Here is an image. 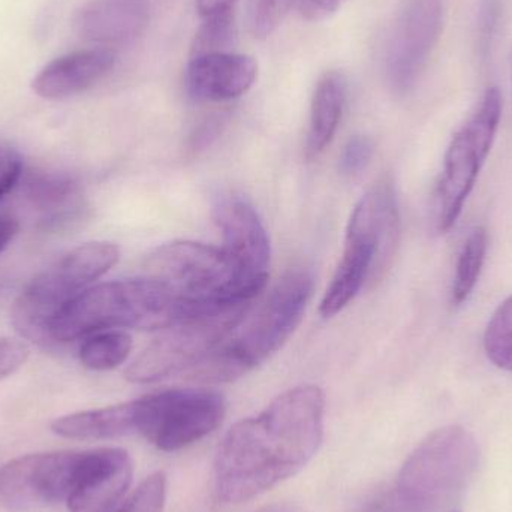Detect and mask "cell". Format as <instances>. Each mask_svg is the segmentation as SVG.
<instances>
[{
    "label": "cell",
    "mask_w": 512,
    "mask_h": 512,
    "mask_svg": "<svg viewBox=\"0 0 512 512\" xmlns=\"http://www.w3.org/2000/svg\"><path fill=\"white\" fill-rule=\"evenodd\" d=\"M484 351L496 367L512 372V295L493 313L484 333Z\"/></svg>",
    "instance_id": "603a6c76"
},
{
    "label": "cell",
    "mask_w": 512,
    "mask_h": 512,
    "mask_svg": "<svg viewBox=\"0 0 512 512\" xmlns=\"http://www.w3.org/2000/svg\"><path fill=\"white\" fill-rule=\"evenodd\" d=\"M501 116V90L490 87L477 110L451 140L433 195L432 222L436 233H448L456 225L492 150Z\"/></svg>",
    "instance_id": "ba28073f"
},
{
    "label": "cell",
    "mask_w": 512,
    "mask_h": 512,
    "mask_svg": "<svg viewBox=\"0 0 512 512\" xmlns=\"http://www.w3.org/2000/svg\"><path fill=\"white\" fill-rule=\"evenodd\" d=\"M227 414V400L209 388H174L134 400L135 433L173 453L215 432Z\"/></svg>",
    "instance_id": "9c48e42d"
},
{
    "label": "cell",
    "mask_w": 512,
    "mask_h": 512,
    "mask_svg": "<svg viewBox=\"0 0 512 512\" xmlns=\"http://www.w3.org/2000/svg\"><path fill=\"white\" fill-rule=\"evenodd\" d=\"M20 224L8 213H0V254L8 248L9 243L17 236Z\"/></svg>",
    "instance_id": "1f68e13d"
},
{
    "label": "cell",
    "mask_w": 512,
    "mask_h": 512,
    "mask_svg": "<svg viewBox=\"0 0 512 512\" xmlns=\"http://www.w3.org/2000/svg\"><path fill=\"white\" fill-rule=\"evenodd\" d=\"M258 77V63L246 54L191 56L185 71L186 92L198 102H227L249 92Z\"/></svg>",
    "instance_id": "5bb4252c"
},
{
    "label": "cell",
    "mask_w": 512,
    "mask_h": 512,
    "mask_svg": "<svg viewBox=\"0 0 512 512\" xmlns=\"http://www.w3.org/2000/svg\"><path fill=\"white\" fill-rule=\"evenodd\" d=\"M23 176V161L15 153H6L0 159V201L12 191Z\"/></svg>",
    "instance_id": "f546056e"
},
{
    "label": "cell",
    "mask_w": 512,
    "mask_h": 512,
    "mask_svg": "<svg viewBox=\"0 0 512 512\" xmlns=\"http://www.w3.org/2000/svg\"><path fill=\"white\" fill-rule=\"evenodd\" d=\"M454 512V511H453Z\"/></svg>",
    "instance_id": "d590c367"
},
{
    "label": "cell",
    "mask_w": 512,
    "mask_h": 512,
    "mask_svg": "<svg viewBox=\"0 0 512 512\" xmlns=\"http://www.w3.org/2000/svg\"><path fill=\"white\" fill-rule=\"evenodd\" d=\"M237 0H197V9L201 17L206 18L219 12L234 11Z\"/></svg>",
    "instance_id": "d6a6232c"
},
{
    "label": "cell",
    "mask_w": 512,
    "mask_h": 512,
    "mask_svg": "<svg viewBox=\"0 0 512 512\" xmlns=\"http://www.w3.org/2000/svg\"><path fill=\"white\" fill-rule=\"evenodd\" d=\"M29 352L26 343L21 340L2 337L0 339V381L17 372L26 363Z\"/></svg>",
    "instance_id": "f1b7e54d"
},
{
    "label": "cell",
    "mask_w": 512,
    "mask_h": 512,
    "mask_svg": "<svg viewBox=\"0 0 512 512\" xmlns=\"http://www.w3.org/2000/svg\"><path fill=\"white\" fill-rule=\"evenodd\" d=\"M116 65V56L107 48L77 51L54 59L41 69L32 83L33 92L44 99L59 101L86 92Z\"/></svg>",
    "instance_id": "2e32d148"
},
{
    "label": "cell",
    "mask_w": 512,
    "mask_h": 512,
    "mask_svg": "<svg viewBox=\"0 0 512 512\" xmlns=\"http://www.w3.org/2000/svg\"><path fill=\"white\" fill-rule=\"evenodd\" d=\"M487 248H489V234L486 228H474L463 243L459 261H457L453 288H451V303L454 306H462L471 297L483 271Z\"/></svg>",
    "instance_id": "44dd1931"
},
{
    "label": "cell",
    "mask_w": 512,
    "mask_h": 512,
    "mask_svg": "<svg viewBox=\"0 0 512 512\" xmlns=\"http://www.w3.org/2000/svg\"><path fill=\"white\" fill-rule=\"evenodd\" d=\"M345 0H298L300 14L309 21H322L331 17Z\"/></svg>",
    "instance_id": "4dcf8cb0"
},
{
    "label": "cell",
    "mask_w": 512,
    "mask_h": 512,
    "mask_svg": "<svg viewBox=\"0 0 512 512\" xmlns=\"http://www.w3.org/2000/svg\"><path fill=\"white\" fill-rule=\"evenodd\" d=\"M215 221L222 233L224 251L233 262L243 291L255 300L267 285L270 240L258 212L245 198L224 195L216 201Z\"/></svg>",
    "instance_id": "7c38bea8"
},
{
    "label": "cell",
    "mask_w": 512,
    "mask_h": 512,
    "mask_svg": "<svg viewBox=\"0 0 512 512\" xmlns=\"http://www.w3.org/2000/svg\"><path fill=\"white\" fill-rule=\"evenodd\" d=\"M313 283L309 268L289 270L245 328L189 370L188 378L201 384H224L264 363L297 330L312 297Z\"/></svg>",
    "instance_id": "277c9868"
},
{
    "label": "cell",
    "mask_w": 512,
    "mask_h": 512,
    "mask_svg": "<svg viewBox=\"0 0 512 512\" xmlns=\"http://www.w3.org/2000/svg\"><path fill=\"white\" fill-rule=\"evenodd\" d=\"M131 349L132 337L126 331H99L81 345L80 361L86 369L107 372L125 363Z\"/></svg>",
    "instance_id": "7402d4cb"
},
{
    "label": "cell",
    "mask_w": 512,
    "mask_h": 512,
    "mask_svg": "<svg viewBox=\"0 0 512 512\" xmlns=\"http://www.w3.org/2000/svg\"><path fill=\"white\" fill-rule=\"evenodd\" d=\"M152 0H93L81 12L84 38L102 45L134 41L149 26Z\"/></svg>",
    "instance_id": "e0dca14e"
},
{
    "label": "cell",
    "mask_w": 512,
    "mask_h": 512,
    "mask_svg": "<svg viewBox=\"0 0 512 512\" xmlns=\"http://www.w3.org/2000/svg\"><path fill=\"white\" fill-rule=\"evenodd\" d=\"M81 451L27 454L0 468V499L27 511L66 502Z\"/></svg>",
    "instance_id": "8fae6325"
},
{
    "label": "cell",
    "mask_w": 512,
    "mask_h": 512,
    "mask_svg": "<svg viewBox=\"0 0 512 512\" xmlns=\"http://www.w3.org/2000/svg\"><path fill=\"white\" fill-rule=\"evenodd\" d=\"M502 14V0H481L478 11V47L486 56L495 38Z\"/></svg>",
    "instance_id": "83f0119b"
},
{
    "label": "cell",
    "mask_w": 512,
    "mask_h": 512,
    "mask_svg": "<svg viewBox=\"0 0 512 512\" xmlns=\"http://www.w3.org/2000/svg\"><path fill=\"white\" fill-rule=\"evenodd\" d=\"M27 197L44 213L42 224L47 230L66 227L80 219L86 210L80 185L68 174H35L27 180Z\"/></svg>",
    "instance_id": "ac0fdd59"
},
{
    "label": "cell",
    "mask_w": 512,
    "mask_h": 512,
    "mask_svg": "<svg viewBox=\"0 0 512 512\" xmlns=\"http://www.w3.org/2000/svg\"><path fill=\"white\" fill-rule=\"evenodd\" d=\"M348 98V80L339 71L325 72L316 84L310 107L306 155L318 158L333 141Z\"/></svg>",
    "instance_id": "d6986e66"
},
{
    "label": "cell",
    "mask_w": 512,
    "mask_h": 512,
    "mask_svg": "<svg viewBox=\"0 0 512 512\" xmlns=\"http://www.w3.org/2000/svg\"><path fill=\"white\" fill-rule=\"evenodd\" d=\"M251 303H234L195 313L162 330L126 369L134 384H152L189 372L209 357L245 319Z\"/></svg>",
    "instance_id": "52a82bcc"
},
{
    "label": "cell",
    "mask_w": 512,
    "mask_h": 512,
    "mask_svg": "<svg viewBox=\"0 0 512 512\" xmlns=\"http://www.w3.org/2000/svg\"><path fill=\"white\" fill-rule=\"evenodd\" d=\"M51 430L74 441H104L132 435L135 433L134 400L63 415L51 423Z\"/></svg>",
    "instance_id": "ffe728a7"
},
{
    "label": "cell",
    "mask_w": 512,
    "mask_h": 512,
    "mask_svg": "<svg viewBox=\"0 0 512 512\" xmlns=\"http://www.w3.org/2000/svg\"><path fill=\"white\" fill-rule=\"evenodd\" d=\"M78 295V292L51 267L35 277L18 295L11 310L15 331L36 345H50L51 324L60 310Z\"/></svg>",
    "instance_id": "9a60e30c"
},
{
    "label": "cell",
    "mask_w": 512,
    "mask_h": 512,
    "mask_svg": "<svg viewBox=\"0 0 512 512\" xmlns=\"http://www.w3.org/2000/svg\"><path fill=\"white\" fill-rule=\"evenodd\" d=\"M237 41V24L234 11L219 12L204 18L191 47V56L228 53Z\"/></svg>",
    "instance_id": "cb8c5ba5"
},
{
    "label": "cell",
    "mask_w": 512,
    "mask_h": 512,
    "mask_svg": "<svg viewBox=\"0 0 512 512\" xmlns=\"http://www.w3.org/2000/svg\"><path fill=\"white\" fill-rule=\"evenodd\" d=\"M297 2L298 0H252L251 27L256 38H268Z\"/></svg>",
    "instance_id": "484cf974"
},
{
    "label": "cell",
    "mask_w": 512,
    "mask_h": 512,
    "mask_svg": "<svg viewBox=\"0 0 512 512\" xmlns=\"http://www.w3.org/2000/svg\"><path fill=\"white\" fill-rule=\"evenodd\" d=\"M478 447L460 426H447L427 436L400 469L393 492L376 512H430L453 498L474 475Z\"/></svg>",
    "instance_id": "5b68a950"
},
{
    "label": "cell",
    "mask_w": 512,
    "mask_h": 512,
    "mask_svg": "<svg viewBox=\"0 0 512 512\" xmlns=\"http://www.w3.org/2000/svg\"><path fill=\"white\" fill-rule=\"evenodd\" d=\"M256 512H295L294 508L289 505H271V507L262 508V510Z\"/></svg>",
    "instance_id": "836d02e7"
},
{
    "label": "cell",
    "mask_w": 512,
    "mask_h": 512,
    "mask_svg": "<svg viewBox=\"0 0 512 512\" xmlns=\"http://www.w3.org/2000/svg\"><path fill=\"white\" fill-rule=\"evenodd\" d=\"M5 288H6L5 280H0V294H2L3 291H5Z\"/></svg>",
    "instance_id": "e575fe53"
},
{
    "label": "cell",
    "mask_w": 512,
    "mask_h": 512,
    "mask_svg": "<svg viewBox=\"0 0 512 512\" xmlns=\"http://www.w3.org/2000/svg\"><path fill=\"white\" fill-rule=\"evenodd\" d=\"M194 315L164 283L152 277L99 283L75 295L51 324L53 342L116 330H165Z\"/></svg>",
    "instance_id": "7a4b0ae2"
},
{
    "label": "cell",
    "mask_w": 512,
    "mask_h": 512,
    "mask_svg": "<svg viewBox=\"0 0 512 512\" xmlns=\"http://www.w3.org/2000/svg\"><path fill=\"white\" fill-rule=\"evenodd\" d=\"M442 26L444 0H403L385 54V74L396 95H408L417 86Z\"/></svg>",
    "instance_id": "30bf717a"
},
{
    "label": "cell",
    "mask_w": 512,
    "mask_h": 512,
    "mask_svg": "<svg viewBox=\"0 0 512 512\" xmlns=\"http://www.w3.org/2000/svg\"><path fill=\"white\" fill-rule=\"evenodd\" d=\"M147 276L164 283L192 312L252 303L224 249L197 242L159 246L147 259Z\"/></svg>",
    "instance_id": "8992f818"
},
{
    "label": "cell",
    "mask_w": 512,
    "mask_h": 512,
    "mask_svg": "<svg viewBox=\"0 0 512 512\" xmlns=\"http://www.w3.org/2000/svg\"><path fill=\"white\" fill-rule=\"evenodd\" d=\"M132 462L119 448L81 451L66 507L71 512H110L131 486Z\"/></svg>",
    "instance_id": "4fadbf2b"
},
{
    "label": "cell",
    "mask_w": 512,
    "mask_h": 512,
    "mask_svg": "<svg viewBox=\"0 0 512 512\" xmlns=\"http://www.w3.org/2000/svg\"><path fill=\"white\" fill-rule=\"evenodd\" d=\"M400 239V213L390 176L376 180L352 210L346 227L342 259L322 297L319 312L333 318L342 312L367 280L384 276Z\"/></svg>",
    "instance_id": "3957f363"
},
{
    "label": "cell",
    "mask_w": 512,
    "mask_h": 512,
    "mask_svg": "<svg viewBox=\"0 0 512 512\" xmlns=\"http://www.w3.org/2000/svg\"><path fill=\"white\" fill-rule=\"evenodd\" d=\"M165 499L167 478L158 472L147 477L117 512H164Z\"/></svg>",
    "instance_id": "d4e9b609"
},
{
    "label": "cell",
    "mask_w": 512,
    "mask_h": 512,
    "mask_svg": "<svg viewBox=\"0 0 512 512\" xmlns=\"http://www.w3.org/2000/svg\"><path fill=\"white\" fill-rule=\"evenodd\" d=\"M322 436L321 388L300 385L285 391L225 435L215 460L216 495L239 504L267 492L310 462Z\"/></svg>",
    "instance_id": "6da1fadb"
},
{
    "label": "cell",
    "mask_w": 512,
    "mask_h": 512,
    "mask_svg": "<svg viewBox=\"0 0 512 512\" xmlns=\"http://www.w3.org/2000/svg\"><path fill=\"white\" fill-rule=\"evenodd\" d=\"M373 153H375V144L372 138L366 135H355L349 138L340 155V171L345 176H357L361 171L366 170L367 165L372 161Z\"/></svg>",
    "instance_id": "4316f807"
}]
</instances>
